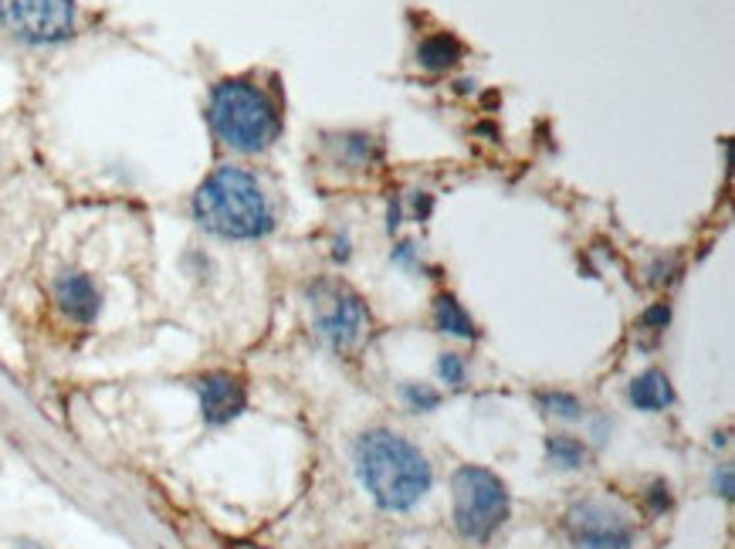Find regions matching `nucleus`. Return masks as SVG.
I'll use <instances>...</instances> for the list:
<instances>
[{
	"label": "nucleus",
	"instance_id": "obj_1",
	"mask_svg": "<svg viewBox=\"0 0 735 549\" xmlns=\"http://www.w3.org/2000/svg\"><path fill=\"white\" fill-rule=\"evenodd\" d=\"M356 475L387 512H407L431 492L434 472L420 448L393 431H366L353 451Z\"/></svg>",
	"mask_w": 735,
	"mask_h": 549
},
{
	"label": "nucleus",
	"instance_id": "obj_2",
	"mask_svg": "<svg viewBox=\"0 0 735 549\" xmlns=\"http://www.w3.org/2000/svg\"><path fill=\"white\" fill-rule=\"evenodd\" d=\"M194 218L204 231L231 241L261 237L274 224L261 183L241 167H221L200 183L194 194Z\"/></svg>",
	"mask_w": 735,
	"mask_h": 549
},
{
	"label": "nucleus",
	"instance_id": "obj_3",
	"mask_svg": "<svg viewBox=\"0 0 735 549\" xmlns=\"http://www.w3.org/2000/svg\"><path fill=\"white\" fill-rule=\"evenodd\" d=\"M210 130L237 152H261L279 136V112L265 91L244 78H224L210 88Z\"/></svg>",
	"mask_w": 735,
	"mask_h": 549
},
{
	"label": "nucleus",
	"instance_id": "obj_4",
	"mask_svg": "<svg viewBox=\"0 0 735 549\" xmlns=\"http://www.w3.org/2000/svg\"><path fill=\"white\" fill-rule=\"evenodd\" d=\"M454 526L465 539H488L509 518V492L495 472L465 465L451 478Z\"/></svg>",
	"mask_w": 735,
	"mask_h": 549
},
{
	"label": "nucleus",
	"instance_id": "obj_5",
	"mask_svg": "<svg viewBox=\"0 0 735 549\" xmlns=\"http://www.w3.org/2000/svg\"><path fill=\"white\" fill-rule=\"evenodd\" d=\"M309 298L316 332L332 350H350L363 335V329L370 326V313H366L363 298L340 282H319Z\"/></svg>",
	"mask_w": 735,
	"mask_h": 549
},
{
	"label": "nucleus",
	"instance_id": "obj_6",
	"mask_svg": "<svg viewBox=\"0 0 735 549\" xmlns=\"http://www.w3.org/2000/svg\"><path fill=\"white\" fill-rule=\"evenodd\" d=\"M0 24L30 45L65 41L75 30L72 0H0Z\"/></svg>",
	"mask_w": 735,
	"mask_h": 549
},
{
	"label": "nucleus",
	"instance_id": "obj_7",
	"mask_svg": "<svg viewBox=\"0 0 735 549\" xmlns=\"http://www.w3.org/2000/svg\"><path fill=\"white\" fill-rule=\"evenodd\" d=\"M566 533L576 549H630L634 546V526L627 523V515L597 499H587L569 509Z\"/></svg>",
	"mask_w": 735,
	"mask_h": 549
},
{
	"label": "nucleus",
	"instance_id": "obj_8",
	"mask_svg": "<svg viewBox=\"0 0 735 549\" xmlns=\"http://www.w3.org/2000/svg\"><path fill=\"white\" fill-rule=\"evenodd\" d=\"M197 390H200V414L207 424H228L248 404V393H244L241 380L231 374H210L197 383Z\"/></svg>",
	"mask_w": 735,
	"mask_h": 549
},
{
	"label": "nucleus",
	"instance_id": "obj_9",
	"mask_svg": "<svg viewBox=\"0 0 735 549\" xmlns=\"http://www.w3.org/2000/svg\"><path fill=\"white\" fill-rule=\"evenodd\" d=\"M54 298L61 305V313H65L69 319H75V322H82V326L96 322V316L102 309V295H99L96 282H91L88 274H82V271L61 274V279L54 282Z\"/></svg>",
	"mask_w": 735,
	"mask_h": 549
},
{
	"label": "nucleus",
	"instance_id": "obj_10",
	"mask_svg": "<svg viewBox=\"0 0 735 549\" xmlns=\"http://www.w3.org/2000/svg\"><path fill=\"white\" fill-rule=\"evenodd\" d=\"M671 401H675V390L661 370H648L630 383V404L637 411H664Z\"/></svg>",
	"mask_w": 735,
	"mask_h": 549
},
{
	"label": "nucleus",
	"instance_id": "obj_11",
	"mask_svg": "<svg viewBox=\"0 0 735 549\" xmlns=\"http://www.w3.org/2000/svg\"><path fill=\"white\" fill-rule=\"evenodd\" d=\"M462 54H465V48L454 35H431V38H424L420 48H417V61L427 72H448L462 61Z\"/></svg>",
	"mask_w": 735,
	"mask_h": 549
},
{
	"label": "nucleus",
	"instance_id": "obj_12",
	"mask_svg": "<svg viewBox=\"0 0 735 549\" xmlns=\"http://www.w3.org/2000/svg\"><path fill=\"white\" fill-rule=\"evenodd\" d=\"M434 322H438L441 332L462 335V340H475V335H478L475 322L468 319V313L462 309V302H457L454 295H441L434 302Z\"/></svg>",
	"mask_w": 735,
	"mask_h": 549
},
{
	"label": "nucleus",
	"instance_id": "obj_13",
	"mask_svg": "<svg viewBox=\"0 0 735 549\" xmlns=\"http://www.w3.org/2000/svg\"><path fill=\"white\" fill-rule=\"evenodd\" d=\"M546 454H549V465L566 468V472H573V468H584V462H587V448L579 444L576 438H566V435H560V438H549Z\"/></svg>",
	"mask_w": 735,
	"mask_h": 549
},
{
	"label": "nucleus",
	"instance_id": "obj_14",
	"mask_svg": "<svg viewBox=\"0 0 735 549\" xmlns=\"http://www.w3.org/2000/svg\"><path fill=\"white\" fill-rule=\"evenodd\" d=\"M404 401L411 411H434L441 404V393L431 390V387H417V383H407L404 387Z\"/></svg>",
	"mask_w": 735,
	"mask_h": 549
},
{
	"label": "nucleus",
	"instance_id": "obj_15",
	"mask_svg": "<svg viewBox=\"0 0 735 549\" xmlns=\"http://www.w3.org/2000/svg\"><path fill=\"white\" fill-rule=\"evenodd\" d=\"M542 407H549L553 414H560V417H566V420H576L579 417V401L576 396H569V393H546L542 396Z\"/></svg>",
	"mask_w": 735,
	"mask_h": 549
},
{
	"label": "nucleus",
	"instance_id": "obj_16",
	"mask_svg": "<svg viewBox=\"0 0 735 549\" xmlns=\"http://www.w3.org/2000/svg\"><path fill=\"white\" fill-rule=\"evenodd\" d=\"M438 374H441L444 383L462 387V383H465V359L457 356V353H444V356L438 359Z\"/></svg>",
	"mask_w": 735,
	"mask_h": 549
},
{
	"label": "nucleus",
	"instance_id": "obj_17",
	"mask_svg": "<svg viewBox=\"0 0 735 549\" xmlns=\"http://www.w3.org/2000/svg\"><path fill=\"white\" fill-rule=\"evenodd\" d=\"M648 502H651L654 512H664V509L671 505V496H667V485H664V481H654V485H651Z\"/></svg>",
	"mask_w": 735,
	"mask_h": 549
},
{
	"label": "nucleus",
	"instance_id": "obj_18",
	"mask_svg": "<svg viewBox=\"0 0 735 549\" xmlns=\"http://www.w3.org/2000/svg\"><path fill=\"white\" fill-rule=\"evenodd\" d=\"M667 319H671L667 305H654V309H648V313H645V326H654V329H664V326H667Z\"/></svg>",
	"mask_w": 735,
	"mask_h": 549
},
{
	"label": "nucleus",
	"instance_id": "obj_19",
	"mask_svg": "<svg viewBox=\"0 0 735 549\" xmlns=\"http://www.w3.org/2000/svg\"><path fill=\"white\" fill-rule=\"evenodd\" d=\"M715 488H722V496L732 499V468L728 465L722 468V475H715Z\"/></svg>",
	"mask_w": 735,
	"mask_h": 549
},
{
	"label": "nucleus",
	"instance_id": "obj_20",
	"mask_svg": "<svg viewBox=\"0 0 735 549\" xmlns=\"http://www.w3.org/2000/svg\"><path fill=\"white\" fill-rule=\"evenodd\" d=\"M24 549H41V546H24Z\"/></svg>",
	"mask_w": 735,
	"mask_h": 549
}]
</instances>
